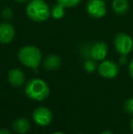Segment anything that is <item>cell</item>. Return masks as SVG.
I'll return each instance as SVG.
<instances>
[{"instance_id":"cell-25","label":"cell","mask_w":133,"mask_h":134,"mask_svg":"<svg viewBox=\"0 0 133 134\" xmlns=\"http://www.w3.org/2000/svg\"><path fill=\"white\" fill-rule=\"evenodd\" d=\"M52 134H64V133H62V132H54Z\"/></svg>"},{"instance_id":"cell-23","label":"cell","mask_w":133,"mask_h":134,"mask_svg":"<svg viewBox=\"0 0 133 134\" xmlns=\"http://www.w3.org/2000/svg\"><path fill=\"white\" fill-rule=\"evenodd\" d=\"M101 134H113V133L110 132V131H103Z\"/></svg>"},{"instance_id":"cell-19","label":"cell","mask_w":133,"mask_h":134,"mask_svg":"<svg viewBox=\"0 0 133 134\" xmlns=\"http://www.w3.org/2000/svg\"><path fill=\"white\" fill-rule=\"evenodd\" d=\"M129 73H130V76L133 79V58L130 62V65H129Z\"/></svg>"},{"instance_id":"cell-24","label":"cell","mask_w":133,"mask_h":134,"mask_svg":"<svg viewBox=\"0 0 133 134\" xmlns=\"http://www.w3.org/2000/svg\"><path fill=\"white\" fill-rule=\"evenodd\" d=\"M130 127H131V131H132V132H133V118H132V120H131V122H130Z\"/></svg>"},{"instance_id":"cell-16","label":"cell","mask_w":133,"mask_h":134,"mask_svg":"<svg viewBox=\"0 0 133 134\" xmlns=\"http://www.w3.org/2000/svg\"><path fill=\"white\" fill-rule=\"evenodd\" d=\"M81 0H57V4L63 5L64 7H73L78 5Z\"/></svg>"},{"instance_id":"cell-21","label":"cell","mask_w":133,"mask_h":134,"mask_svg":"<svg viewBox=\"0 0 133 134\" xmlns=\"http://www.w3.org/2000/svg\"><path fill=\"white\" fill-rule=\"evenodd\" d=\"M0 134H11L10 131H8L7 130H0Z\"/></svg>"},{"instance_id":"cell-5","label":"cell","mask_w":133,"mask_h":134,"mask_svg":"<svg viewBox=\"0 0 133 134\" xmlns=\"http://www.w3.org/2000/svg\"><path fill=\"white\" fill-rule=\"evenodd\" d=\"M87 11L92 18H100L106 15L107 5L104 0H89L87 4Z\"/></svg>"},{"instance_id":"cell-6","label":"cell","mask_w":133,"mask_h":134,"mask_svg":"<svg viewBox=\"0 0 133 134\" xmlns=\"http://www.w3.org/2000/svg\"><path fill=\"white\" fill-rule=\"evenodd\" d=\"M33 120L39 126H47L51 122L53 115L49 109L46 107H38L33 111Z\"/></svg>"},{"instance_id":"cell-3","label":"cell","mask_w":133,"mask_h":134,"mask_svg":"<svg viewBox=\"0 0 133 134\" xmlns=\"http://www.w3.org/2000/svg\"><path fill=\"white\" fill-rule=\"evenodd\" d=\"M19 61L26 67L37 69L41 63L42 56L40 50L34 46H26L19 49L18 54Z\"/></svg>"},{"instance_id":"cell-8","label":"cell","mask_w":133,"mask_h":134,"mask_svg":"<svg viewBox=\"0 0 133 134\" xmlns=\"http://www.w3.org/2000/svg\"><path fill=\"white\" fill-rule=\"evenodd\" d=\"M108 45L105 42H97L89 48V57L95 61L105 59L108 55Z\"/></svg>"},{"instance_id":"cell-10","label":"cell","mask_w":133,"mask_h":134,"mask_svg":"<svg viewBox=\"0 0 133 134\" xmlns=\"http://www.w3.org/2000/svg\"><path fill=\"white\" fill-rule=\"evenodd\" d=\"M8 80L11 85L19 87L23 85L25 81V75L19 69H13L8 73Z\"/></svg>"},{"instance_id":"cell-9","label":"cell","mask_w":133,"mask_h":134,"mask_svg":"<svg viewBox=\"0 0 133 134\" xmlns=\"http://www.w3.org/2000/svg\"><path fill=\"white\" fill-rule=\"evenodd\" d=\"M15 37V28L11 24L4 22L0 24V43L8 44Z\"/></svg>"},{"instance_id":"cell-26","label":"cell","mask_w":133,"mask_h":134,"mask_svg":"<svg viewBox=\"0 0 133 134\" xmlns=\"http://www.w3.org/2000/svg\"><path fill=\"white\" fill-rule=\"evenodd\" d=\"M79 134H84V133H79Z\"/></svg>"},{"instance_id":"cell-11","label":"cell","mask_w":133,"mask_h":134,"mask_svg":"<svg viewBox=\"0 0 133 134\" xmlns=\"http://www.w3.org/2000/svg\"><path fill=\"white\" fill-rule=\"evenodd\" d=\"M13 129L18 133H27L30 130V122L26 118H19L16 120L13 123Z\"/></svg>"},{"instance_id":"cell-20","label":"cell","mask_w":133,"mask_h":134,"mask_svg":"<svg viewBox=\"0 0 133 134\" xmlns=\"http://www.w3.org/2000/svg\"><path fill=\"white\" fill-rule=\"evenodd\" d=\"M119 62L121 64V65H124V64L127 63V58L126 55H121L120 58H119Z\"/></svg>"},{"instance_id":"cell-12","label":"cell","mask_w":133,"mask_h":134,"mask_svg":"<svg viewBox=\"0 0 133 134\" xmlns=\"http://www.w3.org/2000/svg\"><path fill=\"white\" fill-rule=\"evenodd\" d=\"M60 65L61 58L59 56H57V55L48 56L44 61V66L46 68V69H48V70H54V69H57Z\"/></svg>"},{"instance_id":"cell-17","label":"cell","mask_w":133,"mask_h":134,"mask_svg":"<svg viewBox=\"0 0 133 134\" xmlns=\"http://www.w3.org/2000/svg\"><path fill=\"white\" fill-rule=\"evenodd\" d=\"M124 109L129 115H133V98H130L125 101Z\"/></svg>"},{"instance_id":"cell-7","label":"cell","mask_w":133,"mask_h":134,"mask_svg":"<svg viewBox=\"0 0 133 134\" xmlns=\"http://www.w3.org/2000/svg\"><path fill=\"white\" fill-rule=\"evenodd\" d=\"M98 71L101 77L105 79H113L118 75L119 67L111 60H104L98 67Z\"/></svg>"},{"instance_id":"cell-15","label":"cell","mask_w":133,"mask_h":134,"mask_svg":"<svg viewBox=\"0 0 133 134\" xmlns=\"http://www.w3.org/2000/svg\"><path fill=\"white\" fill-rule=\"evenodd\" d=\"M96 63H95L94 59H87L83 64V68L87 72L89 73H92L96 70Z\"/></svg>"},{"instance_id":"cell-22","label":"cell","mask_w":133,"mask_h":134,"mask_svg":"<svg viewBox=\"0 0 133 134\" xmlns=\"http://www.w3.org/2000/svg\"><path fill=\"white\" fill-rule=\"evenodd\" d=\"M18 3H25V2H27V0H16Z\"/></svg>"},{"instance_id":"cell-1","label":"cell","mask_w":133,"mask_h":134,"mask_svg":"<svg viewBox=\"0 0 133 134\" xmlns=\"http://www.w3.org/2000/svg\"><path fill=\"white\" fill-rule=\"evenodd\" d=\"M27 15L36 22H44L50 16V8L44 0H31L26 8Z\"/></svg>"},{"instance_id":"cell-4","label":"cell","mask_w":133,"mask_h":134,"mask_svg":"<svg viewBox=\"0 0 133 134\" xmlns=\"http://www.w3.org/2000/svg\"><path fill=\"white\" fill-rule=\"evenodd\" d=\"M114 46L120 55H128L131 52L133 48V40L129 35L120 33L116 36L114 39Z\"/></svg>"},{"instance_id":"cell-13","label":"cell","mask_w":133,"mask_h":134,"mask_svg":"<svg viewBox=\"0 0 133 134\" xmlns=\"http://www.w3.org/2000/svg\"><path fill=\"white\" fill-rule=\"evenodd\" d=\"M112 8L118 15H124L129 9V3L127 0H113Z\"/></svg>"},{"instance_id":"cell-18","label":"cell","mask_w":133,"mask_h":134,"mask_svg":"<svg viewBox=\"0 0 133 134\" xmlns=\"http://www.w3.org/2000/svg\"><path fill=\"white\" fill-rule=\"evenodd\" d=\"M13 15V12L12 10H11L10 8H5L3 10V12H2V16H3L4 18H10L11 16H12Z\"/></svg>"},{"instance_id":"cell-2","label":"cell","mask_w":133,"mask_h":134,"mask_svg":"<svg viewBox=\"0 0 133 134\" xmlns=\"http://www.w3.org/2000/svg\"><path fill=\"white\" fill-rule=\"evenodd\" d=\"M26 95L34 100H43L49 94V87L46 81L40 79L29 80L25 88Z\"/></svg>"},{"instance_id":"cell-14","label":"cell","mask_w":133,"mask_h":134,"mask_svg":"<svg viewBox=\"0 0 133 134\" xmlns=\"http://www.w3.org/2000/svg\"><path fill=\"white\" fill-rule=\"evenodd\" d=\"M65 8L63 5H59V4H57L55 5L50 10V14H51L52 18H55V19H60L64 16L65 15Z\"/></svg>"}]
</instances>
